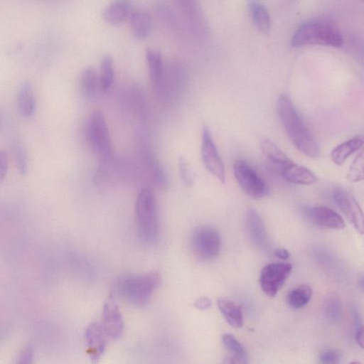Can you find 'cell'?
<instances>
[{
	"instance_id": "obj_42",
	"label": "cell",
	"mask_w": 364,
	"mask_h": 364,
	"mask_svg": "<svg viewBox=\"0 0 364 364\" xmlns=\"http://www.w3.org/2000/svg\"><path fill=\"white\" fill-rule=\"evenodd\" d=\"M274 255L279 259L285 260L290 257L287 250L283 247H277L274 250Z\"/></svg>"
},
{
	"instance_id": "obj_29",
	"label": "cell",
	"mask_w": 364,
	"mask_h": 364,
	"mask_svg": "<svg viewBox=\"0 0 364 364\" xmlns=\"http://www.w3.org/2000/svg\"><path fill=\"white\" fill-rule=\"evenodd\" d=\"M142 90L139 86H132L128 92V103L131 111L139 119L146 116V105Z\"/></svg>"
},
{
	"instance_id": "obj_33",
	"label": "cell",
	"mask_w": 364,
	"mask_h": 364,
	"mask_svg": "<svg viewBox=\"0 0 364 364\" xmlns=\"http://www.w3.org/2000/svg\"><path fill=\"white\" fill-rule=\"evenodd\" d=\"M156 13L160 21L169 29L177 31L178 23L172 11L165 4H161L156 6Z\"/></svg>"
},
{
	"instance_id": "obj_20",
	"label": "cell",
	"mask_w": 364,
	"mask_h": 364,
	"mask_svg": "<svg viewBox=\"0 0 364 364\" xmlns=\"http://www.w3.org/2000/svg\"><path fill=\"white\" fill-rule=\"evenodd\" d=\"M245 219L251 239L257 245H264L267 241V232L263 220L259 213L254 208H250L246 213Z\"/></svg>"
},
{
	"instance_id": "obj_23",
	"label": "cell",
	"mask_w": 364,
	"mask_h": 364,
	"mask_svg": "<svg viewBox=\"0 0 364 364\" xmlns=\"http://www.w3.org/2000/svg\"><path fill=\"white\" fill-rule=\"evenodd\" d=\"M222 342L230 353V356L225 363H247L249 362L247 353L241 343L232 334L225 333L222 337Z\"/></svg>"
},
{
	"instance_id": "obj_38",
	"label": "cell",
	"mask_w": 364,
	"mask_h": 364,
	"mask_svg": "<svg viewBox=\"0 0 364 364\" xmlns=\"http://www.w3.org/2000/svg\"><path fill=\"white\" fill-rule=\"evenodd\" d=\"M319 362L321 363H339L341 356L338 351L334 349H326L323 350L318 356Z\"/></svg>"
},
{
	"instance_id": "obj_24",
	"label": "cell",
	"mask_w": 364,
	"mask_h": 364,
	"mask_svg": "<svg viewBox=\"0 0 364 364\" xmlns=\"http://www.w3.org/2000/svg\"><path fill=\"white\" fill-rule=\"evenodd\" d=\"M248 9L251 18L257 28L263 33H268L270 30V16L259 0H250Z\"/></svg>"
},
{
	"instance_id": "obj_7",
	"label": "cell",
	"mask_w": 364,
	"mask_h": 364,
	"mask_svg": "<svg viewBox=\"0 0 364 364\" xmlns=\"http://www.w3.org/2000/svg\"><path fill=\"white\" fill-rule=\"evenodd\" d=\"M86 135L91 149L100 159L112 154L108 127L101 112L95 111L91 114L86 127Z\"/></svg>"
},
{
	"instance_id": "obj_15",
	"label": "cell",
	"mask_w": 364,
	"mask_h": 364,
	"mask_svg": "<svg viewBox=\"0 0 364 364\" xmlns=\"http://www.w3.org/2000/svg\"><path fill=\"white\" fill-rule=\"evenodd\" d=\"M308 218L318 226L341 230L346 223L343 218L334 210L326 206H315L306 210Z\"/></svg>"
},
{
	"instance_id": "obj_17",
	"label": "cell",
	"mask_w": 364,
	"mask_h": 364,
	"mask_svg": "<svg viewBox=\"0 0 364 364\" xmlns=\"http://www.w3.org/2000/svg\"><path fill=\"white\" fill-rule=\"evenodd\" d=\"M282 177L289 183L298 185H311L316 182L314 173L309 168L290 162L282 166Z\"/></svg>"
},
{
	"instance_id": "obj_10",
	"label": "cell",
	"mask_w": 364,
	"mask_h": 364,
	"mask_svg": "<svg viewBox=\"0 0 364 364\" xmlns=\"http://www.w3.org/2000/svg\"><path fill=\"white\" fill-rule=\"evenodd\" d=\"M137 165L141 174L160 188H166L168 178L156 155L147 145L141 144L137 150Z\"/></svg>"
},
{
	"instance_id": "obj_1",
	"label": "cell",
	"mask_w": 364,
	"mask_h": 364,
	"mask_svg": "<svg viewBox=\"0 0 364 364\" xmlns=\"http://www.w3.org/2000/svg\"><path fill=\"white\" fill-rule=\"evenodd\" d=\"M277 108L282 127L295 147L306 156H318L320 152L318 144L290 98L281 95L277 100Z\"/></svg>"
},
{
	"instance_id": "obj_37",
	"label": "cell",
	"mask_w": 364,
	"mask_h": 364,
	"mask_svg": "<svg viewBox=\"0 0 364 364\" xmlns=\"http://www.w3.org/2000/svg\"><path fill=\"white\" fill-rule=\"evenodd\" d=\"M178 169L181 179L186 186H191L193 183V176L189 168L188 164L186 159L180 157L178 159Z\"/></svg>"
},
{
	"instance_id": "obj_13",
	"label": "cell",
	"mask_w": 364,
	"mask_h": 364,
	"mask_svg": "<svg viewBox=\"0 0 364 364\" xmlns=\"http://www.w3.org/2000/svg\"><path fill=\"white\" fill-rule=\"evenodd\" d=\"M333 198L347 220L358 232L363 233V213L355 198L348 191L337 188L333 193Z\"/></svg>"
},
{
	"instance_id": "obj_28",
	"label": "cell",
	"mask_w": 364,
	"mask_h": 364,
	"mask_svg": "<svg viewBox=\"0 0 364 364\" xmlns=\"http://www.w3.org/2000/svg\"><path fill=\"white\" fill-rule=\"evenodd\" d=\"M312 296L311 288L305 284L294 287L287 295V303L292 309H299L306 306Z\"/></svg>"
},
{
	"instance_id": "obj_12",
	"label": "cell",
	"mask_w": 364,
	"mask_h": 364,
	"mask_svg": "<svg viewBox=\"0 0 364 364\" xmlns=\"http://www.w3.org/2000/svg\"><path fill=\"white\" fill-rule=\"evenodd\" d=\"M201 156L205 168L220 183H225V171L211 132L205 125L203 127Z\"/></svg>"
},
{
	"instance_id": "obj_30",
	"label": "cell",
	"mask_w": 364,
	"mask_h": 364,
	"mask_svg": "<svg viewBox=\"0 0 364 364\" xmlns=\"http://www.w3.org/2000/svg\"><path fill=\"white\" fill-rule=\"evenodd\" d=\"M261 149L264 155L276 164L284 166L291 162L284 152L270 139H264L261 141Z\"/></svg>"
},
{
	"instance_id": "obj_2",
	"label": "cell",
	"mask_w": 364,
	"mask_h": 364,
	"mask_svg": "<svg viewBox=\"0 0 364 364\" xmlns=\"http://www.w3.org/2000/svg\"><path fill=\"white\" fill-rule=\"evenodd\" d=\"M343 36L338 28L325 20H311L299 26L294 33L291 45L301 47L307 45H321L341 47Z\"/></svg>"
},
{
	"instance_id": "obj_34",
	"label": "cell",
	"mask_w": 364,
	"mask_h": 364,
	"mask_svg": "<svg viewBox=\"0 0 364 364\" xmlns=\"http://www.w3.org/2000/svg\"><path fill=\"white\" fill-rule=\"evenodd\" d=\"M363 154L360 152L351 163L347 173V179L351 182H359L363 179Z\"/></svg>"
},
{
	"instance_id": "obj_25",
	"label": "cell",
	"mask_w": 364,
	"mask_h": 364,
	"mask_svg": "<svg viewBox=\"0 0 364 364\" xmlns=\"http://www.w3.org/2000/svg\"><path fill=\"white\" fill-rule=\"evenodd\" d=\"M129 22L134 36L138 39L146 38L151 30V20L144 11H135L129 16Z\"/></svg>"
},
{
	"instance_id": "obj_39",
	"label": "cell",
	"mask_w": 364,
	"mask_h": 364,
	"mask_svg": "<svg viewBox=\"0 0 364 364\" xmlns=\"http://www.w3.org/2000/svg\"><path fill=\"white\" fill-rule=\"evenodd\" d=\"M9 167V158L7 153L0 150V183L4 181Z\"/></svg>"
},
{
	"instance_id": "obj_8",
	"label": "cell",
	"mask_w": 364,
	"mask_h": 364,
	"mask_svg": "<svg viewBox=\"0 0 364 364\" xmlns=\"http://www.w3.org/2000/svg\"><path fill=\"white\" fill-rule=\"evenodd\" d=\"M234 176L242 190L254 198L269 194V189L256 170L245 159H237L233 165Z\"/></svg>"
},
{
	"instance_id": "obj_21",
	"label": "cell",
	"mask_w": 364,
	"mask_h": 364,
	"mask_svg": "<svg viewBox=\"0 0 364 364\" xmlns=\"http://www.w3.org/2000/svg\"><path fill=\"white\" fill-rule=\"evenodd\" d=\"M218 306L230 326L236 328L243 326V313L239 304L230 299L220 298L218 299Z\"/></svg>"
},
{
	"instance_id": "obj_19",
	"label": "cell",
	"mask_w": 364,
	"mask_h": 364,
	"mask_svg": "<svg viewBox=\"0 0 364 364\" xmlns=\"http://www.w3.org/2000/svg\"><path fill=\"white\" fill-rule=\"evenodd\" d=\"M146 58L151 85L156 92L162 81L164 65L161 53L154 48H148L146 52Z\"/></svg>"
},
{
	"instance_id": "obj_18",
	"label": "cell",
	"mask_w": 364,
	"mask_h": 364,
	"mask_svg": "<svg viewBox=\"0 0 364 364\" xmlns=\"http://www.w3.org/2000/svg\"><path fill=\"white\" fill-rule=\"evenodd\" d=\"M132 5L129 0H113L104 9V20L110 25H118L130 16Z\"/></svg>"
},
{
	"instance_id": "obj_4",
	"label": "cell",
	"mask_w": 364,
	"mask_h": 364,
	"mask_svg": "<svg viewBox=\"0 0 364 364\" xmlns=\"http://www.w3.org/2000/svg\"><path fill=\"white\" fill-rule=\"evenodd\" d=\"M135 220L139 237L151 244L158 237L159 224L156 199L149 188L139 193L135 203Z\"/></svg>"
},
{
	"instance_id": "obj_6",
	"label": "cell",
	"mask_w": 364,
	"mask_h": 364,
	"mask_svg": "<svg viewBox=\"0 0 364 364\" xmlns=\"http://www.w3.org/2000/svg\"><path fill=\"white\" fill-rule=\"evenodd\" d=\"M135 169L131 163L112 154L100 159L93 180L101 188L109 187L130 178Z\"/></svg>"
},
{
	"instance_id": "obj_26",
	"label": "cell",
	"mask_w": 364,
	"mask_h": 364,
	"mask_svg": "<svg viewBox=\"0 0 364 364\" xmlns=\"http://www.w3.org/2000/svg\"><path fill=\"white\" fill-rule=\"evenodd\" d=\"M17 104L19 112L23 117H29L33 115L36 102L30 82H24L21 84L18 92Z\"/></svg>"
},
{
	"instance_id": "obj_3",
	"label": "cell",
	"mask_w": 364,
	"mask_h": 364,
	"mask_svg": "<svg viewBox=\"0 0 364 364\" xmlns=\"http://www.w3.org/2000/svg\"><path fill=\"white\" fill-rule=\"evenodd\" d=\"M161 277L158 272L143 274H127L117 282V291L127 303L135 306L145 305L159 286Z\"/></svg>"
},
{
	"instance_id": "obj_40",
	"label": "cell",
	"mask_w": 364,
	"mask_h": 364,
	"mask_svg": "<svg viewBox=\"0 0 364 364\" xmlns=\"http://www.w3.org/2000/svg\"><path fill=\"white\" fill-rule=\"evenodd\" d=\"M33 358V350L31 346L26 347L18 357V363H31Z\"/></svg>"
},
{
	"instance_id": "obj_41",
	"label": "cell",
	"mask_w": 364,
	"mask_h": 364,
	"mask_svg": "<svg viewBox=\"0 0 364 364\" xmlns=\"http://www.w3.org/2000/svg\"><path fill=\"white\" fill-rule=\"evenodd\" d=\"M211 300L206 296H201L195 301V306L200 310H205L211 306Z\"/></svg>"
},
{
	"instance_id": "obj_35",
	"label": "cell",
	"mask_w": 364,
	"mask_h": 364,
	"mask_svg": "<svg viewBox=\"0 0 364 364\" xmlns=\"http://www.w3.org/2000/svg\"><path fill=\"white\" fill-rule=\"evenodd\" d=\"M13 145L14 155L16 165L20 173L24 175L27 173L28 170V159L26 152L21 144L15 142Z\"/></svg>"
},
{
	"instance_id": "obj_11",
	"label": "cell",
	"mask_w": 364,
	"mask_h": 364,
	"mask_svg": "<svg viewBox=\"0 0 364 364\" xmlns=\"http://www.w3.org/2000/svg\"><path fill=\"white\" fill-rule=\"evenodd\" d=\"M292 266L286 262H274L265 265L261 270L259 283L268 296H275L291 274Z\"/></svg>"
},
{
	"instance_id": "obj_27",
	"label": "cell",
	"mask_w": 364,
	"mask_h": 364,
	"mask_svg": "<svg viewBox=\"0 0 364 364\" xmlns=\"http://www.w3.org/2000/svg\"><path fill=\"white\" fill-rule=\"evenodd\" d=\"M79 85L82 94L87 98L95 97L97 92L101 90L99 75L91 67L85 68L82 72Z\"/></svg>"
},
{
	"instance_id": "obj_43",
	"label": "cell",
	"mask_w": 364,
	"mask_h": 364,
	"mask_svg": "<svg viewBox=\"0 0 364 364\" xmlns=\"http://www.w3.org/2000/svg\"><path fill=\"white\" fill-rule=\"evenodd\" d=\"M1 127V116H0V129Z\"/></svg>"
},
{
	"instance_id": "obj_16",
	"label": "cell",
	"mask_w": 364,
	"mask_h": 364,
	"mask_svg": "<svg viewBox=\"0 0 364 364\" xmlns=\"http://www.w3.org/2000/svg\"><path fill=\"white\" fill-rule=\"evenodd\" d=\"M87 353L93 361L98 360L105 353L107 338L100 325L90 324L85 333Z\"/></svg>"
},
{
	"instance_id": "obj_32",
	"label": "cell",
	"mask_w": 364,
	"mask_h": 364,
	"mask_svg": "<svg viewBox=\"0 0 364 364\" xmlns=\"http://www.w3.org/2000/svg\"><path fill=\"white\" fill-rule=\"evenodd\" d=\"M181 9L184 17L190 26H194L198 20V9L195 0H175Z\"/></svg>"
},
{
	"instance_id": "obj_31",
	"label": "cell",
	"mask_w": 364,
	"mask_h": 364,
	"mask_svg": "<svg viewBox=\"0 0 364 364\" xmlns=\"http://www.w3.org/2000/svg\"><path fill=\"white\" fill-rule=\"evenodd\" d=\"M114 63L112 56L105 54L100 63L99 75L100 89L102 91L108 90L114 81Z\"/></svg>"
},
{
	"instance_id": "obj_36",
	"label": "cell",
	"mask_w": 364,
	"mask_h": 364,
	"mask_svg": "<svg viewBox=\"0 0 364 364\" xmlns=\"http://www.w3.org/2000/svg\"><path fill=\"white\" fill-rule=\"evenodd\" d=\"M326 314L329 319L336 321L339 319L341 314V304L335 297L329 299L326 304Z\"/></svg>"
},
{
	"instance_id": "obj_22",
	"label": "cell",
	"mask_w": 364,
	"mask_h": 364,
	"mask_svg": "<svg viewBox=\"0 0 364 364\" xmlns=\"http://www.w3.org/2000/svg\"><path fill=\"white\" fill-rule=\"evenodd\" d=\"M363 144L362 136H356L336 146L331 153L332 161L342 165L354 152L359 150Z\"/></svg>"
},
{
	"instance_id": "obj_14",
	"label": "cell",
	"mask_w": 364,
	"mask_h": 364,
	"mask_svg": "<svg viewBox=\"0 0 364 364\" xmlns=\"http://www.w3.org/2000/svg\"><path fill=\"white\" fill-rule=\"evenodd\" d=\"M100 326L109 338L117 339L122 333L124 321L113 294L105 301Z\"/></svg>"
},
{
	"instance_id": "obj_9",
	"label": "cell",
	"mask_w": 364,
	"mask_h": 364,
	"mask_svg": "<svg viewBox=\"0 0 364 364\" xmlns=\"http://www.w3.org/2000/svg\"><path fill=\"white\" fill-rule=\"evenodd\" d=\"M222 246L219 232L208 225H201L195 229L191 237L192 250L199 259L211 260L219 254Z\"/></svg>"
},
{
	"instance_id": "obj_5",
	"label": "cell",
	"mask_w": 364,
	"mask_h": 364,
	"mask_svg": "<svg viewBox=\"0 0 364 364\" xmlns=\"http://www.w3.org/2000/svg\"><path fill=\"white\" fill-rule=\"evenodd\" d=\"M188 82V73L183 63L172 60L164 65V75L159 90L155 92L164 102H171L178 99Z\"/></svg>"
}]
</instances>
